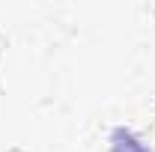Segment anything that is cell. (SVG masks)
I'll use <instances>...</instances> for the list:
<instances>
[{
  "instance_id": "6da1fadb",
  "label": "cell",
  "mask_w": 155,
  "mask_h": 152,
  "mask_svg": "<svg viewBox=\"0 0 155 152\" xmlns=\"http://www.w3.org/2000/svg\"><path fill=\"white\" fill-rule=\"evenodd\" d=\"M110 152H149L128 128H116L110 134Z\"/></svg>"
}]
</instances>
